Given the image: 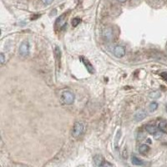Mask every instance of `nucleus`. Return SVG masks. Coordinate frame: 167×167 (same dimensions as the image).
<instances>
[{
  "mask_svg": "<svg viewBox=\"0 0 167 167\" xmlns=\"http://www.w3.org/2000/svg\"><path fill=\"white\" fill-rule=\"evenodd\" d=\"M74 94L72 91H70L69 89H64L61 92V100L64 104L70 105L74 102Z\"/></svg>",
  "mask_w": 167,
  "mask_h": 167,
  "instance_id": "nucleus-1",
  "label": "nucleus"
},
{
  "mask_svg": "<svg viewBox=\"0 0 167 167\" xmlns=\"http://www.w3.org/2000/svg\"><path fill=\"white\" fill-rule=\"evenodd\" d=\"M158 129L163 133H167V121H161L158 125Z\"/></svg>",
  "mask_w": 167,
  "mask_h": 167,
  "instance_id": "nucleus-12",
  "label": "nucleus"
},
{
  "mask_svg": "<svg viewBox=\"0 0 167 167\" xmlns=\"http://www.w3.org/2000/svg\"><path fill=\"white\" fill-rule=\"evenodd\" d=\"M166 111H167V106H166Z\"/></svg>",
  "mask_w": 167,
  "mask_h": 167,
  "instance_id": "nucleus-25",
  "label": "nucleus"
},
{
  "mask_svg": "<svg viewBox=\"0 0 167 167\" xmlns=\"http://www.w3.org/2000/svg\"><path fill=\"white\" fill-rule=\"evenodd\" d=\"M94 163L97 167H102L104 164V159L102 157V155H96L94 157Z\"/></svg>",
  "mask_w": 167,
  "mask_h": 167,
  "instance_id": "nucleus-9",
  "label": "nucleus"
},
{
  "mask_svg": "<svg viewBox=\"0 0 167 167\" xmlns=\"http://www.w3.org/2000/svg\"><path fill=\"white\" fill-rule=\"evenodd\" d=\"M149 151L150 147L149 146H147L146 144H142V145H140V146L139 147V152H140V154H141V155H146Z\"/></svg>",
  "mask_w": 167,
  "mask_h": 167,
  "instance_id": "nucleus-11",
  "label": "nucleus"
},
{
  "mask_svg": "<svg viewBox=\"0 0 167 167\" xmlns=\"http://www.w3.org/2000/svg\"><path fill=\"white\" fill-rule=\"evenodd\" d=\"M122 155H123V157H124L125 159H126L128 157V152H127L126 147H125L124 150H123V151H122Z\"/></svg>",
  "mask_w": 167,
  "mask_h": 167,
  "instance_id": "nucleus-20",
  "label": "nucleus"
},
{
  "mask_svg": "<svg viewBox=\"0 0 167 167\" xmlns=\"http://www.w3.org/2000/svg\"><path fill=\"white\" fill-rule=\"evenodd\" d=\"M161 94L160 91H154L150 94V96L153 99H158V98L161 97Z\"/></svg>",
  "mask_w": 167,
  "mask_h": 167,
  "instance_id": "nucleus-16",
  "label": "nucleus"
},
{
  "mask_svg": "<svg viewBox=\"0 0 167 167\" xmlns=\"http://www.w3.org/2000/svg\"><path fill=\"white\" fill-rule=\"evenodd\" d=\"M146 131L148 132L150 135H155V134L157 133L159 131V129L155 125H149L146 126Z\"/></svg>",
  "mask_w": 167,
  "mask_h": 167,
  "instance_id": "nucleus-10",
  "label": "nucleus"
},
{
  "mask_svg": "<svg viewBox=\"0 0 167 167\" xmlns=\"http://www.w3.org/2000/svg\"><path fill=\"white\" fill-rule=\"evenodd\" d=\"M19 54L22 56H28L29 55V43L25 41L21 44L19 47Z\"/></svg>",
  "mask_w": 167,
  "mask_h": 167,
  "instance_id": "nucleus-4",
  "label": "nucleus"
},
{
  "mask_svg": "<svg viewBox=\"0 0 167 167\" xmlns=\"http://www.w3.org/2000/svg\"><path fill=\"white\" fill-rule=\"evenodd\" d=\"M161 77L163 78V79L165 80V81H167V73H165V72H164V73H162L161 74Z\"/></svg>",
  "mask_w": 167,
  "mask_h": 167,
  "instance_id": "nucleus-23",
  "label": "nucleus"
},
{
  "mask_svg": "<svg viewBox=\"0 0 167 167\" xmlns=\"http://www.w3.org/2000/svg\"><path fill=\"white\" fill-rule=\"evenodd\" d=\"M55 60H56V65H57V70L60 67V60H61V51L59 47H56L55 49Z\"/></svg>",
  "mask_w": 167,
  "mask_h": 167,
  "instance_id": "nucleus-6",
  "label": "nucleus"
},
{
  "mask_svg": "<svg viewBox=\"0 0 167 167\" xmlns=\"http://www.w3.org/2000/svg\"><path fill=\"white\" fill-rule=\"evenodd\" d=\"M113 53H114V55L116 56V58H123L125 55V47H123L121 45H116L115 48H114V50H113Z\"/></svg>",
  "mask_w": 167,
  "mask_h": 167,
  "instance_id": "nucleus-3",
  "label": "nucleus"
},
{
  "mask_svg": "<svg viewBox=\"0 0 167 167\" xmlns=\"http://www.w3.org/2000/svg\"><path fill=\"white\" fill-rule=\"evenodd\" d=\"M56 25L60 28L63 27V26L65 25V14H63L62 16H60V17L56 20Z\"/></svg>",
  "mask_w": 167,
  "mask_h": 167,
  "instance_id": "nucleus-13",
  "label": "nucleus"
},
{
  "mask_svg": "<svg viewBox=\"0 0 167 167\" xmlns=\"http://www.w3.org/2000/svg\"><path fill=\"white\" fill-rule=\"evenodd\" d=\"M85 125L81 121H77L74 124L73 129H72V136L74 138H79L83 135L85 131Z\"/></svg>",
  "mask_w": 167,
  "mask_h": 167,
  "instance_id": "nucleus-2",
  "label": "nucleus"
},
{
  "mask_svg": "<svg viewBox=\"0 0 167 167\" xmlns=\"http://www.w3.org/2000/svg\"><path fill=\"white\" fill-rule=\"evenodd\" d=\"M81 60L83 61V63H84V64H85V67H86V69H87V70L89 71V73L94 74V66H93V65L91 64V63H90V62H89L88 59L83 58V57H81Z\"/></svg>",
  "mask_w": 167,
  "mask_h": 167,
  "instance_id": "nucleus-7",
  "label": "nucleus"
},
{
  "mask_svg": "<svg viewBox=\"0 0 167 167\" xmlns=\"http://www.w3.org/2000/svg\"><path fill=\"white\" fill-rule=\"evenodd\" d=\"M54 0H42V2L44 4H46V5H49V4H50V3H52V2H53Z\"/></svg>",
  "mask_w": 167,
  "mask_h": 167,
  "instance_id": "nucleus-21",
  "label": "nucleus"
},
{
  "mask_svg": "<svg viewBox=\"0 0 167 167\" xmlns=\"http://www.w3.org/2000/svg\"><path fill=\"white\" fill-rule=\"evenodd\" d=\"M81 22V19L79 18H74L73 19V21H72V25H73V27H76V26H78L79 24Z\"/></svg>",
  "mask_w": 167,
  "mask_h": 167,
  "instance_id": "nucleus-18",
  "label": "nucleus"
},
{
  "mask_svg": "<svg viewBox=\"0 0 167 167\" xmlns=\"http://www.w3.org/2000/svg\"><path fill=\"white\" fill-rule=\"evenodd\" d=\"M104 38L107 40H111L113 38V30L110 28H106L103 31Z\"/></svg>",
  "mask_w": 167,
  "mask_h": 167,
  "instance_id": "nucleus-8",
  "label": "nucleus"
},
{
  "mask_svg": "<svg viewBox=\"0 0 167 167\" xmlns=\"http://www.w3.org/2000/svg\"><path fill=\"white\" fill-rule=\"evenodd\" d=\"M119 2H121V3H124V2H125L126 0H118Z\"/></svg>",
  "mask_w": 167,
  "mask_h": 167,
  "instance_id": "nucleus-24",
  "label": "nucleus"
},
{
  "mask_svg": "<svg viewBox=\"0 0 167 167\" xmlns=\"http://www.w3.org/2000/svg\"><path fill=\"white\" fill-rule=\"evenodd\" d=\"M120 135H121V131L120 130H119L117 134H116V140H115V146L117 147V145H118V141L120 140Z\"/></svg>",
  "mask_w": 167,
  "mask_h": 167,
  "instance_id": "nucleus-17",
  "label": "nucleus"
},
{
  "mask_svg": "<svg viewBox=\"0 0 167 167\" xmlns=\"http://www.w3.org/2000/svg\"><path fill=\"white\" fill-rule=\"evenodd\" d=\"M0 62H1V65H3L5 63V56L3 55V53L0 54Z\"/></svg>",
  "mask_w": 167,
  "mask_h": 167,
  "instance_id": "nucleus-19",
  "label": "nucleus"
},
{
  "mask_svg": "<svg viewBox=\"0 0 167 167\" xmlns=\"http://www.w3.org/2000/svg\"><path fill=\"white\" fill-rule=\"evenodd\" d=\"M157 108H158V104L156 103V102H152V103H150V104L149 106L150 111V112H154V111H155V110L157 109Z\"/></svg>",
  "mask_w": 167,
  "mask_h": 167,
  "instance_id": "nucleus-15",
  "label": "nucleus"
},
{
  "mask_svg": "<svg viewBox=\"0 0 167 167\" xmlns=\"http://www.w3.org/2000/svg\"><path fill=\"white\" fill-rule=\"evenodd\" d=\"M146 116H147V113L145 109H139L134 115V120L135 122L141 121Z\"/></svg>",
  "mask_w": 167,
  "mask_h": 167,
  "instance_id": "nucleus-5",
  "label": "nucleus"
},
{
  "mask_svg": "<svg viewBox=\"0 0 167 167\" xmlns=\"http://www.w3.org/2000/svg\"><path fill=\"white\" fill-rule=\"evenodd\" d=\"M132 164L135 165H142L144 163L141 160H140L139 158H137L136 156H133L132 157Z\"/></svg>",
  "mask_w": 167,
  "mask_h": 167,
  "instance_id": "nucleus-14",
  "label": "nucleus"
},
{
  "mask_svg": "<svg viewBox=\"0 0 167 167\" xmlns=\"http://www.w3.org/2000/svg\"><path fill=\"white\" fill-rule=\"evenodd\" d=\"M102 167H113V165L110 163H109V162H104Z\"/></svg>",
  "mask_w": 167,
  "mask_h": 167,
  "instance_id": "nucleus-22",
  "label": "nucleus"
}]
</instances>
